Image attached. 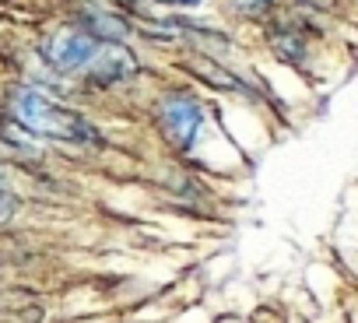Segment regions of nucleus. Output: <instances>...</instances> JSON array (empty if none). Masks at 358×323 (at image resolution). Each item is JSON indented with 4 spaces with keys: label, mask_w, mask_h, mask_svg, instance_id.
Segmentation results:
<instances>
[{
    "label": "nucleus",
    "mask_w": 358,
    "mask_h": 323,
    "mask_svg": "<svg viewBox=\"0 0 358 323\" xmlns=\"http://www.w3.org/2000/svg\"><path fill=\"white\" fill-rule=\"evenodd\" d=\"M158 116H162L165 137H169L179 151H190V148L197 144V134H201V127H204V109H201V102H197L190 92H172V95H165Z\"/></svg>",
    "instance_id": "nucleus-2"
},
{
    "label": "nucleus",
    "mask_w": 358,
    "mask_h": 323,
    "mask_svg": "<svg viewBox=\"0 0 358 323\" xmlns=\"http://www.w3.org/2000/svg\"><path fill=\"white\" fill-rule=\"evenodd\" d=\"M85 29L99 39V43H123L127 39V22H120L116 15H88L85 18Z\"/></svg>",
    "instance_id": "nucleus-6"
},
{
    "label": "nucleus",
    "mask_w": 358,
    "mask_h": 323,
    "mask_svg": "<svg viewBox=\"0 0 358 323\" xmlns=\"http://www.w3.org/2000/svg\"><path fill=\"white\" fill-rule=\"evenodd\" d=\"M11 113H15V120H18L25 130H32V134H39V137L71 141V144H92V141H99V130H95L81 113H74V109L53 102V99H50L46 92H39V88H18V92L11 95Z\"/></svg>",
    "instance_id": "nucleus-1"
},
{
    "label": "nucleus",
    "mask_w": 358,
    "mask_h": 323,
    "mask_svg": "<svg viewBox=\"0 0 358 323\" xmlns=\"http://www.w3.org/2000/svg\"><path fill=\"white\" fill-rule=\"evenodd\" d=\"M85 71L92 74L95 85H120V81L137 74V60H134V53L123 43H102Z\"/></svg>",
    "instance_id": "nucleus-4"
},
{
    "label": "nucleus",
    "mask_w": 358,
    "mask_h": 323,
    "mask_svg": "<svg viewBox=\"0 0 358 323\" xmlns=\"http://www.w3.org/2000/svg\"><path fill=\"white\" fill-rule=\"evenodd\" d=\"M99 39L88 29H60L57 36L46 39L43 57L57 67V71H85L92 64V57L99 53Z\"/></svg>",
    "instance_id": "nucleus-3"
},
{
    "label": "nucleus",
    "mask_w": 358,
    "mask_h": 323,
    "mask_svg": "<svg viewBox=\"0 0 358 323\" xmlns=\"http://www.w3.org/2000/svg\"><path fill=\"white\" fill-rule=\"evenodd\" d=\"M190 71H194L197 78H204L208 85H215V88H225V92H239V88H243L239 78H232L225 67H218V64L208 60V57H190Z\"/></svg>",
    "instance_id": "nucleus-5"
},
{
    "label": "nucleus",
    "mask_w": 358,
    "mask_h": 323,
    "mask_svg": "<svg viewBox=\"0 0 358 323\" xmlns=\"http://www.w3.org/2000/svg\"><path fill=\"white\" fill-rule=\"evenodd\" d=\"M162 4H176V8H194V4H201V0H162Z\"/></svg>",
    "instance_id": "nucleus-9"
},
{
    "label": "nucleus",
    "mask_w": 358,
    "mask_h": 323,
    "mask_svg": "<svg viewBox=\"0 0 358 323\" xmlns=\"http://www.w3.org/2000/svg\"><path fill=\"white\" fill-rule=\"evenodd\" d=\"M15 211H18V197H15L4 183H0V225L11 222V218H15Z\"/></svg>",
    "instance_id": "nucleus-7"
},
{
    "label": "nucleus",
    "mask_w": 358,
    "mask_h": 323,
    "mask_svg": "<svg viewBox=\"0 0 358 323\" xmlns=\"http://www.w3.org/2000/svg\"><path fill=\"white\" fill-rule=\"evenodd\" d=\"M267 4H271V0H236V8H243V11H250V15H253V11H264Z\"/></svg>",
    "instance_id": "nucleus-8"
}]
</instances>
